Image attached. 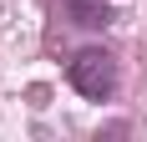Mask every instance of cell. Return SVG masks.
Listing matches in <instances>:
<instances>
[{"label":"cell","instance_id":"1","mask_svg":"<svg viewBox=\"0 0 147 142\" xmlns=\"http://www.w3.org/2000/svg\"><path fill=\"white\" fill-rule=\"evenodd\" d=\"M66 81H71L86 101H107L117 91V61H112V51H96V46L76 51L71 66H66Z\"/></svg>","mask_w":147,"mask_h":142},{"label":"cell","instance_id":"2","mask_svg":"<svg viewBox=\"0 0 147 142\" xmlns=\"http://www.w3.org/2000/svg\"><path fill=\"white\" fill-rule=\"evenodd\" d=\"M66 15H71V26H86V30L112 26V5L107 0H66Z\"/></svg>","mask_w":147,"mask_h":142}]
</instances>
